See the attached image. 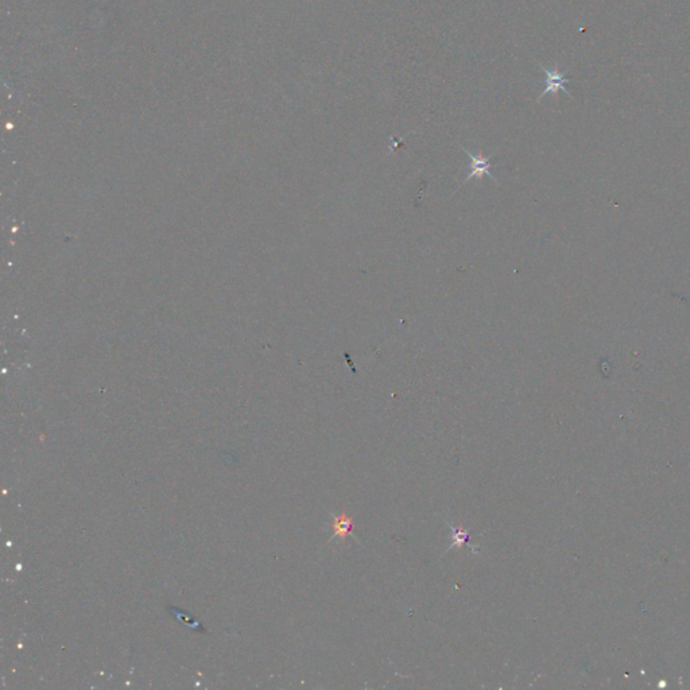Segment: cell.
Masks as SVG:
<instances>
[{
	"label": "cell",
	"mask_w": 690,
	"mask_h": 690,
	"mask_svg": "<svg viewBox=\"0 0 690 690\" xmlns=\"http://www.w3.org/2000/svg\"><path fill=\"white\" fill-rule=\"evenodd\" d=\"M541 69L546 74V88H545L540 99H542L545 95H547V93H554L556 95L558 90H562L568 96H571V93L568 92V89L565 87V84L569 83L571 80L565 77V73L559 72L558 69H547V68H544V66H541Z\"/></svg>",
	"instance_id": "cell-1"
},
{
	"label": "cell",
	"mask_w": 690,
	"mask_h": 690,
	"mask_svg": "<svg viewBox=\"0 0 690 690\" xmlns=\"http://www.w3.org/2000/svg\"><path fill=\"white\" fill-rule=\"evenodd\" d=\"M355 529V522L352 518L345 514L335 515L333 519V535L332 540H345L348 535H352Z\"/></svg>",
	"instance_id": "cell-3"
},
{
	"label": "cell",
	"mask_w": 690,
	"mask_h": 690,
	"mask_svg": "<svg viewBox=\"0 0 690 690\" xmlns=\"http://www.w3.org/2000/svg\"><path fill=\"white\" fill-rule=\"evenodd\" d=\"M449 526L453 531V544L449 546V550H452L453 547H463L464 545L470 542V534L468 531H465L463 528H455L452 526V523H449Z\"/></svg>",
	"instance_id": "cell-4"
},
{
	"label": "cell",
	"mask_w": 690,
	"mask_h": 690,
	"mask_svg": "<svg viewBox=\"0 0 690 690\" xmlns=\"http://www.w3.org/2000/svg\"><path fill=\"white\" fill-rule=\"evenodd\" d=\"M463 150H464V153L468 155V158L472 162V170H470V173H468L467 178L464 179L463 185L465 182H468L472 178H475V177H477V178H482L483 176L489 177L491 179H494L496 182V178L492 176V173H491L492 165H491V162H489L488 158H484L483 155H473L467 148H463Z\"/></svg>",
	"instance_id": "cell-2"
}]
</instances>
